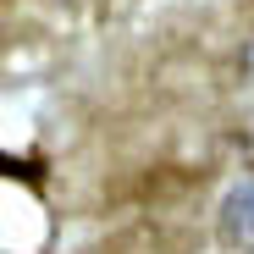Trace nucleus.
Listing matches in <instances>:
<instances>
[{
  "instance_id": "obj_1",
  "label": "nucleus",
  "mask_w": 254,
  "mask_h": 254,
  "mask_svg": "<svg viewBox=\"0 0 254 254\" xmlns=\"http://www.w3.org/2000/svg\"><path fill=\"white\" fill-rule=\"evenodd\" d=\"M216 232H221V243H227V249L254 254V177H238V183L221 193Z\"/></svg>"
},
{
  "instance_id": "obj_2",
  "label": "nucleus",
  "mask_w": 254,
  "mask_h": 254,
  "mask_svg": "<svg viewBox=\"0 0 254 254\" xmlns=\"http://www.w3.org/2000/svg\"><path fill=\"white\" fill-rule=\"evenodd\" d=\"M243 72H249V77H254V45H249V50H243Z\"/></svg>"
}]
</instances>
